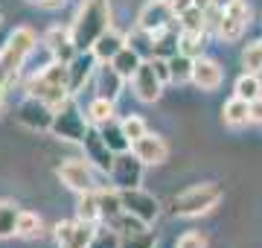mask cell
<instances>
[{"label":"cell","instance_id":"obj_13","mask_svg":"<svg viewBox=\"0 0 262 248\" xmlns=\"http://www.w3.org/2000/svg\"><path fill=\"white\" fill-rule=\"evenodd\" d=\"M96 56L91 50H79L70 61H67V88H70V94H79L88 82H94V73H96Z\"/></svg>","mask_w":262,"mask_h":248},{"label":"cell","instance_id":"obj_14","mask_svg":"<svg viewBox=\"0 0 262 248\" xmlns=\"http://www.w3.org/2000/svg\"><path fill=\"white\" fill-rule=\"evenodd\" d=\"M175 24V12L169 6V0H149V3H143V9L137 12V27L146 29V32H160V29H166Z\"/></svg>","mask_w":262,"mask_h":248},{"label":"cell","instance_id":"obj_34","mask_svg":"<svg viewBox=\"0 0 262 248\" xmlns=\"http://www.w3.org/2000/svg\"><path fill=\"white\" fill-rule=\"evenodd\" d=\"M20 208H15L12 201H0V239L15 237V225H18Z\"/></svg>","mask_w":262,"mask_h":248},{"label":"cell","instance_id":"obj_12","mask_svg":"<svg viewBox=\"0 0 262 248\" xmlns=\"http://www.w3.org/2000/svg\"><path fill=\"white\" fill-rule=\"evenodd\" d=\"M96 225H88L82 219H64L53 228V237H56L58 248H88L91 245V237H94Z\"/></svg>","mask_w":262,"mask_h":248},{"label":"cell","instance_id":"obj_11","mask_svg":"<svg viewBox=\"0 0 262 248\" xmlns=\"http://www.w3.org/2000/svg\"><path fill=\"white\" fill-rule=\"evenodd\" d=\"M128 82H131L134 96H137L140 102H158L160 96H163V88H166L163 82H160V76L155 73V67H151L149 58L134 70V76H131Z\"/></svg>","mask_w":262,"mask_h":248},{"label":"cell","instance_id":"obj_27","mask_svg":"<svg viewBox=\"0 0 262 248\" xmlns=\"http://www.w3.org/2000/svg\"><path fill=\"white\" fill-rule=\"evenodd\" d=\"M76 219L88 222V225H99V222H102V213H99V199H96V190L79 193V204H76Z\"/></svg>","mask_w":262,"mask_h":248},{"label":"cell","instance_id":"obj_44","mask_svg":"<svg viewBox=\"0 0 262 248\" xmlns=\"http://www.w3.org/2000/svg\"><path fill=\"white\" fill-rule=\"evenodd\" d=\"M3 94H6V82H0V108H3Z\"/></svg>","mask_w":262,"mask_h":248},{"label":"cell","instance_id":"obj_36","mask_svg":"<svg viewBox=\"0 0 262 248\" xmlns=\"http://www.w3.org/2000/svg\"><path fill=\"white\" fill-rule=\"evenodd\" d=\"M242 70L245 73H262V38L251 41L242 50Z\"/></svg>","mask_w":262,"mask_h":248},{"label":"cell","instance_id":"obj_33","mask_svg":"<svg viewBox=\"0 0 262 248\" xmlns=\"http://www.w3.org/2000/svg\"><path fill=\"white\" fill-rule=\"evenodd\" d=\"M192 61L195 58L184 56V53H175V56L169 58V79L175 85H187L189 79H192Z\"/></svg>","mask_w":262,"mask_h":248},{"label":"cell","instance_id":"obj_23","mask_svg":"<svg viewBox=\"0 0 262 248\" xmlns=\"http://www.w3.org/2000/svg\"><path fill=\"white\" fill-rule=\"evenodd\" d=\"M99 129V134H102V140L108 143V149H111L114 155H120V152H128L131 149V140L125 137V132H122V123L114 117V120H108V123L102 126H96Z\"/></svg>","mask_w":262,"mask_h":248},{"label":"cell","instance_id":"obj_40","mask_svg":"<svg viewBox=\"0 0 262 248\" xmlns=\"http://www.w3.org/2000/svg\"><path fill=\"white\" fill-rule=\"evenodd\" d=\"M175 248H207V237L201 231H187V234H181Z\"/></svg>","mask_w":262,"mask_h":248},{"label":"cell","instance_id":"obj_3","mask_svg":"<svg viewBox=\"0 0 262 248\" xmlns=\"http://www.w3.org/2000/svg\"><path fill=\"white\" fill-rule=\"evenodd\" d=\"M27 91H29V96H38V99L47 102L50 108H58L67 96H73L70 94V88H67V61L50 58L47 65L29 79Z\"/></svg>","mask_w":262,"mask_h":248},{"label":"cell","instance_id":"obj_17","mask_svg":"<svg viewBox=\"0 0 262 248\" xmlns=\"http://www.w3.org/2000/svg\"><path fill=\"white\" fill-rule=\"evenodd\" d=\"M189 82L195 88H201V91H219L222 82H225V70H222V65H219L215 58L198 56L195 61H192V79H189Z\"/></svg>","mask_w":262,"mask_h":248},{"label":"cell","instance_id":"obj_28","mask_svg":"<svg viewBox=\"0 0 262 248\" xmlns=\"http://www.w3.org/2000/svg\"><path fill=\"white\" fill-rule=\"evenodd\" d=\"M114 99H105V96H94L91 102H88V108H84V117H88V123L91 126H102L108 123V120H114Z\"/></svg>","mask_w":262,"mask_h":248},{"label":"cell","instance_id":"obj_45","mask_svg":"<svg viewBox=\"0 0 262 248\" xmlns=\"http://www.w3.org/2000/svg\"><path fill=\"white\" fill-rule=\"evenodd\" d=\"M29 3H41V0H29Z\"/></svg>","mask_w":262,"mask_h":248},{"label":"cell","instance_id":"obj_15","mask_svg":"<svg viewBox=\"0 0 262 248\" xmlns=\"http://www.w3.org/2000/svg\"><path fill=\"white\" fill-rule=\"evenodd\" d=\"M131 152L137 155L146 167H160V163H166V158H169V143L160 134L146 132L143 137L131 140Z\"/></svg>","mask_w":262,"mask_h":248},{"label":"cell","instance_id":"obj_39","mask_svg":"<svg viewBox=\"0 0 262 248\" xmlns=\"http://www.w3.org/2000/svg\"><path fill=\"white\" fill-rule=\"evenodd\" d=\"M120 123H122V132H125V137H128V140H137V137H143V134L149 132V126H146V120H143L140 114L122 117Z\"/></svg>","mask_w":262,"mask_h":248},{"label":"cell","instance_id":"obj_26","mask_svg":"<svg viewBox=\"0 0 262 248\" xmlns=\"http://www.w3.org/2000/svg\"><path fill=\"white\" fill-rule=\"evenodd\" d=\"M105 225L108 228H114L120 237H131V234H140V231H146V228H151V225H146L143 219H137V216H131L128 210L122 208L117 216H111V219H105Z\"/></svg>","mask_w":262,"mask_h":248},{"label":"cell","instance_id":"obj_19","mask_svg":"<svg viewBox=\"0 0 262 248\" xmlns=\"http://www.w3.org/2000/svg\"><path fill=\"white\" fill-rule=\"evenodd\" d=\"M44 47H47L50 58H56V61H70L79 53L73 38H70V29L64 27H50L44 32Z\"/></svg>","mask_w":262,"mask_h":248},{"label":"cell","instance_id":"obj_20","mask_svg":"<svg viewBox=\"0 0 262 248\" xmlns=\"http://www.w3.org/2000/svg\"><path fill=\"white\" fill-rule=\"evenodd\" d=\"M222 123H225L227 129H242V126H248L251 123V102L233 94L225 105H222Z\"/></svg>","mask_w":262,"mask_h":248},{"label":"cell","instance_id":"obj_25","mask_svg":"<svg viewBox=\"0 0 262 248\" xmlns=\"http://www.w3.org/2000/svg\"><path fill=\"white\" fill-rule=\"evenodd\" d=\"M15 237L20 239H41L44 237V219L32 213V210H20L18 213V225H15Z\"/></svg>","mask_w":262,"mask_h":248},{"label":"cell","instance_id":"obj_8","mask_svg":"<svg viewBox=\"0 0 262 248\" xmlns=\"http://www.w3.org/2000/svg\"><path fill=\"white\" fill-rule=\"evenodd\" d=\"M56 175L61 178V184H64L67 190H73V193L96 190L94 167H91V161H84V158H67V161H61Z\"/></svg>","mask_w":262,"mask_h":248},{"label":"cell","instance_id":"obj_6","mask_svg":"<svg viewBox=\"0 0 262 248\" xmlns=\"http://www.w3.org/2000/svg\"><path fill=\"white\" fill-rule=\"evenodd\" d=\"M251 24V6L245 0H230L225 9H222V18H219V27H215V38L225 41V44H233L245 35V29Z\"/></svg>","mask_w":262,"mask_h":248},{"label":"cell","instance_id":"obj_31","mask_svg":"<svg viewBox=\"0 0 262 248\" xmlns=\"http://www.w3.org/2000/svg\"><path fill=\"white\" fill-rule=\"evenodd\" d=\"M233 94L242 96V99H248V102H253L256 96H262V79H259V73H245V70H242V76L233 82Z\"/></svg>","mask_w":262,"mask_h":248},{"label":"cell","instance_id":"obj_5","mask_svg":"<svg viewBox=\"0 0 262 248\" xmlns=\"http://www.w3.org/2000/svg\"><path fill=\"white\" fill-rule=\"evenodd\" d=\"M35 44H38V38H35V32H32L29 27H18L9 35V41L3 44V50H0V67L6 70L9 79L18 76V70L27 65V58L35 53Z\"/></svg>","mask_w":262,"mask_h":248},{"label":"cell","instance_id":"obj_9","mask_svg":"<svg viewBox=\"0 0 262 248\" xmlns=\"http://www.w3.org/2000/svg\"><path fill=\"white\" fill-rule=\"evenodd\" d=\"M53 114H56V108H50L47 102H41L38 96H29L15 108V120H18L24 129L29 132H50V126H53Z\"/></svg>","mask_w":262,"mask_h":248},{"label":"cell","instance_id":"obj_18","mask_svg":"<svg viewBox=\"0 0 262 248\" xmlns=\"http://www.w3.org/2000/svg\"><path fill=\"white\" fill-rule=\"evenodd\" d=\"M94 88H96V96H105V99H120V94L125 91V79L114 70L111 61H99L96 65V73H94Z\"/></svg>","mask_w":262,"mask_h":248},{"label":"cell","instance_id":"obj_22","mask_svg":"<svg viewBox=\"0 0 262 248\" xmlns=\"http://www.w3.org/2000/svg\"><path fill=\"white\" fill-rule=\"evenodd\" d=\"M178 24H172V27L160 29L151 35V56H160V58H172L178 53Z\"/></svg>","mask_w":262,"mask_h":248},{"label":"cell","instance_id":"obj_43","mask_svg":"<svg viewBox=\"0 0 262 248\" xmlns=\"http://www.w3.org/2000/svg\"><path fill=\"white\" fill-rule=\"evenodd\" d=\"M67 0H41L38 6H44V9H58V6H64Z\"/></svg>","mask_w":262,"mask_h":248},{"label":"cell","instance_id":"obj_21","mask_svg":"<svg viewBox=\"0 0 262 248\" xmlns=\"http://www.w3.org/2000/svg\"><path fill=\"white\" fill-rule=\"evenodd\" d=\"M125 47V35L122 32H117V29H108V32H102L99 38H96V44L91 47V53L96 56V61H111L120 50Z\"/></svg>","mask_w":262,"mask_h":248},{"label":"cell","instance_id":"obj_37","mask_svg":"<svg viewBox=\"0 0 262 248\" xmlns=\"http://www.w3.org/2000/svg\"><path fill=\"white\" fill-rule=\"evenodd\" d=\"M158 245V234L151 228L140 231V234H131V237L120 239V248H155Z\"/></svg>","mask_w":262,"mask_h":248},{"label":"cell","instance_id":"obj_7","mask_svg":"<svg viewBox=\"0 0 262 248\" xmlns=\"http://www.w3.org/2000/svg\"><path fill=\"white\" fill-rule=\"evenodd\" d=\"M143 170H146V163L137 158V155L131 152H120L114 155V163H111V187L117 190H131V187H140L143 184Z\"/></svg>","mask_w":262,"mask_h":248},{"label":"cell","instance_id":"obj_41","mask_svg":"<svg viewBox=\"0 0 262 248\" xmlns=\"http://www.w3.org/2000/svg\"><path fill=\"white\" fill-rule=\"evenodd\" d=\"M149 61H151V67H155V73L160 76V82H163V85H169V82H172V79H169V58L151 56Z\"/></svg>","mask_w":262,"mask_h":248},{"label":"cell","instance_id":"obj_2","mask_svg":"<svg viewBox=\"0 0 262 248\" xmlns=\"http://www.w3.org/2000/svg\"><path fill=\"white\" fill-rule=\"evenodd\" d=\"M222 199H225V190L215 181H198V184H189L187 190L172 196L169 213L181 216V219H195V216H204V213L215 210Z\"/></svg>","mask_w":262,"mask_h":248},{"label":"cell","instance_id":"obj_16","mask_svg":"<svg viewBox=\"0 0 262 248\" xmlns=\"http://www.w3.org/2000/svg\"><path fill=\"white\" fill-rule=\"evenodd\" d=\"M82 146H84V161H91V167H94V170H99V172H105V175H108V172H111V163H114V152L108 149V143L102 140V134H99V129H96V126H91V129H88Z\"/></svg>","mask_w":262,"mask_h":248},{"label":"cell","instance_id":"obj_29","mask_svg":"<svg viewBox=\"0 0 262 248\" xmlns=\"http://www.w3.org/2000/svg\"><path fill=\"white\" fill-rule=\"evenodd\" d=\"M204 44H207V32H189V29L178 32V53H184L189 58L204 56Z\"/></svg>","mask_w":262,"mask_h":248},{"label":"cell","instance_id":"obj_30","mask_svg":"<svg viewBox=\"0 0 262 248\" xmlns=\"http://www.w3.org/2000/svg\"><path fill=\"white\" fill-rule=\"evenodd\" d=\"M96 199H99V213H102V222L117 216L122 210V199L117 187H96Z\"/></svg>","mask_w":262,"mask_h":248},{"label":"cell","instance_id":"obj_4","mask_svg":"<svg viewBox=\"0 0 262 248\" xmlns=\"http://www.w3.org/2000/svg\"><path fill=\"white\" fill-rule=\"evenodd\" d=\"M88 129H91V123L84 117L82 105L76 102V96H67L64 102L56 108V114H53L50 134L58 137V140H67V143H82Z\"/></svg>","mask_w":262,"mask_h":248},{"label":"cell","instance_id":"obj_35","mask_svg":"<svg viewBox=\"0 0 262 248\" xmlns=\"http://www.w3.org/2000/svg\"><path fill=\"white\" fill-rule=\"evenodd\" d=\"M120 239L122 237L117 234V231L108 228L105 222H99V225L94 228V237H91V245L88 248H120Z\"/></svg>","mask_w":262,"mask_h":248},{"label":"cell","instance_id":"obj_24","mask_svg":"<svg viewBox=\"0 0 262 248\" xmlns=\"http://www.w3.org/2000/svg\"><path fill=\"white\" fill-rule=\"evenodd\" d=\"M143 61H146V58H143L134 47H128V44H125V47H122L120 53H117V56L111 58L114 70H117V73H120V76L125 79V82H128V79L134 76V70H137V67H140Z\"/></svg>","mask_w":262,"mask_h":248},{"label":"cell","instance_id":"obj_38","mask_svg":"<svg viewBox=\"0 0 262 248\" xmlns=\"http://www.w3.org/2000/svg\"><path fill=\"white\" fill-rule=\"evenodd\" d=\"M125 44H128V47H134L143 58H151V32H146V29L137 27L131 35H125Z\"/></svg>","mask_w":262,"mask_h":248},{"label":"cell","instance_id":"obj_10","mask_svg":"<svg viewBox=\"0 0 262 248\" xmlns=\"http://www.w3.org/2000/svg\"><path fill=\"white\" fill-rule=\"evenodd\" d=\"M120 199H122V208L128 210L131 216L143 219L146 225H155L160 216V201L146 193L143 187H131V190H120Z\"/></svg>","mask_w":262,"mask_h":248},{"label":"cell","instance_id":"obj_32","mask_svg":"<svg viewBox=\"0 0 262 248\" xmlns=\"http://www.w3.org/2000/svg\"><path fill=\"white\" fill-rule=\"evenodd\" d=\"M175 24H178V29H189V32H207L204 6H198V3L187 6V9H184L178 18H175Z\"/></svg>","mask_w":262,"mask_h":248},{"label":"cell","instance_id":"obj_1","mask_svg":"<svg viewBox=\"0 0 262 248\" xmlns=\"http://www.w3.org/2000/svg\"><path fill=\"white\" fill-rule=\"evenodd\" d=\"M108 29H111V0H82L70 24V38L76 50H91Z\"/></svg>","mask_w":262,"mask_h":248},{"label":"cell","instance_id":"obj_42","mask_svg":"<svg viewBox=\"0 0 262 248\" xmlns=\"http://www.w3.org/2000/svg\"><path fill=\"white\" fill-rule=\"evenodd\" d=\"M251 123L262 126V96H256L251 102Z\"/></svg>","mask_w":262,"mask_h":248}]
</instances>
